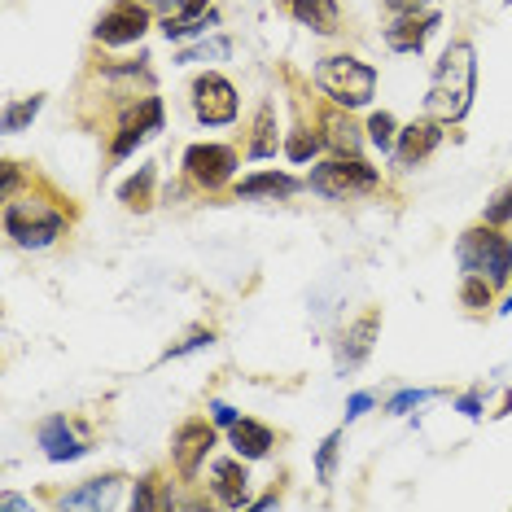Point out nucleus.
<instances>
[{
  "instance_id": "obj_26",
  "label": "nucleus",
  "mask_w": 512,
  "mask_h": 512,
  "mask_svg": "<svg viewBox=\"0 0 512 512\" xmlns=\"http://www.w3.org/2000/svg\"><path fill=\"white\" fill-rule=\"evenodd\" d=\"M337 447H342V434H329L324 438V447H320V456H316V477L324 486H329L333 473H337Z\"/></svg>"
},
{
  "instance_id": "obj_10",
  "label": "nucleus",
  "mask_w": 512,
  "mask_h": 512,
  "mask_svg": "<svg viewBox=\"0 0 512 512\" xmlns=\"http://www.w3.org/2000/svg\"><path fill=\"white\" fill-rule=\"evenodd\" d=\"M442 119L434 114H425V119H412L407 127H399V141H394V158H399V167H416V162H425L434 149L442 145Z\"/></svg>"
},
{
  "instance_id": "obj_24",
  "label": "nucleus",
  "mask_w": 512,
  "mask_h": 512,
  "mask_svg": "<svg viewBox=\"0 0 512 512\" xmlns=\"http://www.w3.org/2000/svg\"><path fill=\"white\" fill-rule=\"evenodd\" d=\"M40 106H44V97H27V101H14V106H5V132L9 136L22 132V127H27L40 114Z\"/></svg>"
},
{
  "instance_id": "obj_6",
  "label": "nucleus",
  "mask_w": 512,
  "mask_h": 512,
  "mask_svg": "<svg viewBox=\"0 0 512 512\" xmlns=\"http://www.w3.org/2000/svg\"><path fill=\"white\" fill-rule=\"evenodd\" d=\"M193 110H197V119H202L206 127H228L232 119H237V110H241V97H237V88H232L224 75L206 71V75L193 79Z\"/></svg>"
},
{
  "instance_id": "obj_34",
  "label": "nucleus",
  "mask_w": 512,
  "mask_h": 512,
  "mask_svg": "<svg viewBox=\"0 0 512 512\" xmlns=\"http://www.w3.org/2000/svg\"><path fill=\"white\" fill-rule=\"evenodd\" d=\"M368 407H372V394H351V407H346V416L355 421V416H364Z\"/></svg>"
},
{
  "instance_id": "obj_32",
  "label": "nucleus",
  "mask_w": 512,
  "mask_h": 512,
  "mask_svg": "<svg viewBox=\"0 0 512 512\" xmlns=\"http://www.w3.org/2000/svg\"><path fill=\"white\" fill-rule=\"evenodd\" d=\"M224 53H228V40H215V44H202V49L184 53L180 62H202V57H224Z\"/></svg>"
},
{
  "instance_id": "obj_15",
  "label": "nucleus",
  "mask_w": 512,
  "mask_h": 512,
  "mask_svg": "<svg viewBox=\"0 0 512 512\" xmlns=\"http://www.w3.org/2000/svg\"><path fill=\"white\" fill-rule=\"evenodd\" d=\"M40 447H44V456L49 460H79L84 456V447L75 442L71 425H66L62 416H49V421L40 425Z\"/></svg>"
},
{
  "instance_id": "obj_8",
  "label": "nucleus",
  "mask_w": 512,
  "mask_h": 512,
  "mask_svg": "<svg viewBox=\"0 0 512 512\" xmlns=\"http://www.w3.org/2000/svg\"><path fill=\"white\" fill-rule=\"evenodd\" d=\"M145 31H149L145 5H136V0H119V5H110L106 14L97 18L92 36H97L101 44H136Z\"/></svg>"
},
{
  "instance_id": "obj_23",
  "label": "nucleus",
  "mask_w": 512,
  "mask_h": 512,
  "mask_svg": "<svg viewBox=\"0 0 512 512\" xmlns=\"http://www.w3.org/2000/svg\"><path fill=\"white\" fill-rule=\"evenodd\" d=\"M368 141L377 145L381 154H390L394 141H399V123H394V114H386V110L372 114V119H368Z\"/></svg>"
},
{
  "instance_id": "obj_38",
  "label": "nucleus",
  "mask_w": 512,
  "mask_h": 512,
  "mask_svg": "<svg viewBox=\"0 0 512 512\" xmlns=\"http://www.w3.org/2000/svg\"><path fill=\"white\" fill-rule=\"evenodd\" d=\"M499 311H512V289H508V302H504V307H499Z\"/></svg>"
},
{
  "instance_id": "obj_11",
  "label": "nucleus",
  "mask_w": 512,
  "mask_h": 512,
  "mask_svg": "<svg viewBox=\"0 0 512 512\" xmlns=\"http://www.w3.org/2000/svg\"><path fill=\"white\" fill-rule=\"evenodd\" d=\"M215 447V429L206 421H184L176 429V442H171V456H176V469L180 477H197V469H202V460L211 456Z\"/></svg>"
},
{
  "instance_id": "obj_12",
  "label": "nucleus",
  "mask_w": 512,
  "mask_h": 512,
  "mask_svg": "<svg viewBox=\"0 0 512 512\" xmlns=\"http://www.w3.org/2000/svg\"><path fill=\"white\" fill-rule=\"evenodd\" d=\"M434 27H438V14H403L394 27H386V44L394 53H421L425 49V40L434 36Z\"/></svg>"
},
{
  "instance_id": "obj_13",
  "label": "nucleus",
  "mask_w": 512,
  "mask_h": 512,
  "mask_svg": "<svg viewBox=\"0 0 512 512\" xmlns=\"http://www.w3.org/2000/svg\"><path fill=\"white\" fill-rule=\"evenodd\" d=\"M246 469H241V460H215L211 464V491L224 508H241L246 504Z\"/></svg>"
},
{
  "instance_id": "obj_21",
  "label": "nucleus",
  "mask_w": 512,
  "mask_h": 512,
  "mask_svg": "<svg viewBox=\"0 0 512 512\" xmlns=\"http://www.w3.org/2000/svg\"><path fill=\"white\" fill-rule=\"evenodd\" d=\"M272 154H276V114H272V106H263L259 119H254L250 158H272Z\"/></svg>"
},
{
  "instance_id": "obj_2",
  "label": "nucleus",
  "mask_w": 512,
  "mask_h": 512,
  "mask_svg": "<svg viewBox=\"0 0 512 512\" xmlns=\"http://www.w3.org/2000/svg\"><path fill=\"white\" fill-rule=\"evenodd\" d=\"M456 259L464 267V276H486L491 285L512 281V241L495 224H477L464 232Z\"/></svg>"
},
{
  "instance_id": "obj_7",
  "label": "nucleus",
  "mask_w": 512,
  "mask_h": 512,
  "mask_svg": "<svg viewBox=\"0 0 512 512\" xmlns=\"http://www.w3.org/2000/svg\"><path fill=\"white\" fill-rule=\"evenodd\" d=\"M184 171H189V180L202 184V189H219V184H228L232 171H237V149H228V145H189V154H184Z\"/></svg>"
},
{
  "instance_id": "obj_27",
  "label": "nucleus",
  "mask_w": 512,
  "mask_h": 512,
  "mask_svg": "<svg viewBox=\"0 0 512 512\" xmlns=\"http://www.w3.org/2000/svg\"><path fill=\"white\" fill-rule=\"evenodd\" d=\"M460 298H464V307H486L491 302V281L486 276H464V289H460Z\"/></svg>"
},
{
  "instance_id": "obj_20",
  "label": "nucleus",
  "mask_w": 512,
  "mask_h": 512,
  "mask_svg": "<svg viewBox=\"0 0 512 512\" xmlns=\"http://www.w3.org/2000/svg\"><path fill=\"white\" fill-rule=\"evenodd\" d=\"M154 180H158L154 167H141V171H136V176L119 189L123 206H132V211H149V206H154Z\"/></svg>"
},
{
  "instance_id": "obj_25",
  "label": "nucleus",
  "mask_w": 512,
  "mask_h": 512,
  "mask_svg": "<svg viewBox=\"0 0 512 512\" xmlns=\"http://www.w3.org/2000/svg\"><path fill=\"white\" fill-rule=\"evenodd\" d=\"M320 145H324V136L302 132V127H298V132L285 141V154L294 158V162H307V158H316V154H320Z\"/></svg>"
},
{
  "instance_id": "obj_31",
  "label": "nucleus",
  "mask_w": 512,
  "mask_h": 512,
  "mask_svg": "<svg viewBox=\"0 0 512 512\" xmlns=\"http://www.w3.org/2000/svg\"><path fill=\"white\" fill-rule=\"evenodd\" d=\"M149 486H154V477L136 482V495H132V504H136V508H158V504H167V499H158L154 491H149Z\"/></svg>"
},
{
  "instance_id": "obj_9",
  "label": "nucleus",
  "mask_w": 512,
  "mask_h": 512,
  "mask_svg": "<svg viewBox=\"0 0 512 512\" xmlns=\"http://www.w3.org/2000/svg\"><path fill=\"white\" fill-rule=\"evenodd\" d=\"M154 132H162V101L158 97H141L132 110L123 114V123H119V136H114V145H110V154L114 158H127L141 141H149Z\"/></svg>"
},
{
  "instance_id": "obj_37",
  "label": "nucleus",
  "mask_w": 512,
  "mask_h": 512,
  "mask_svg": "<svg viewBox=\"0 0 512 512\" xmlns=\"http://www.w3.org/2000/svg\"><path fill=\"white\" fill-rule=\"evenodd\" d=\"M460 412H464V416H482V394H464V399H460Z\"/></svg>"
},
{
  "instance_id": "obj_33",
  "label": "nucleus",
  "mask_w": 512,
  "mask_h": 512,
  "mask_svg": "<svg viewBox=\"0 0 512 512\" xmlns=\"http://www.w3.org/2000/svg\"><path fill=\"white\" fill-rule=\"evenodd\" d=\"M381 5H386L390 14H399V18H403V14H416V9H425L429 0H381Z\"/></svg>"
},
{
  "instance_id": "obj_19",
  "label": "nucleus",
  "mask_w": 512,
  "mask_h": 512,
  "mask_svg": "<svg viewBox=\"0 0 512 512\" xmlns=\"http://www.w3.org/2000/svg\"><path fill=\"white\" fill-rule=\"evenodd\" d=\"M324 127H329V136H324V141H329L337 154H342V158H359V145H364V141H359V127L346 119V114H329Z\"/></svg>"
},
{
  "instance_id": "obj_17",
  "label": "nucleus",
  "mask_w": 512,
  "mask_h": 512,
  "mask_svg": "<svg viewBox=\"0 0 512 512\" xmlns=\"http://www.w3.org/2000/svg\"><path fill=\"white\" fill-rule=\"evenodd\" d=\"M289 14H294L302 27L320 31V36H333L337 31V0H289Z\"/></svg>"
},
{
  "instance_id": "obj_16",
  "label": "nucleus",
  "mask_w": 512,
  "mask_h": 512,
  "mask_svg": "<svg viewBox=\"0 0 512 512\" xmlns=\"http://www.w3.org/2000/svg\"><path fill=\"white\" fill-rule=\"evenodd\" d=\"M228 434H232L237 456H246V460H263L267 451H272V429L259 425V421H246V416H241L237 425H228Z\"/></svg>"
},
{
  "instance_id": "obj_5",
  "label": "nucleus",
  "mask_w": 512,
  "mask_h": 512,
  "mask_svg": "<svg viewBox=\"0 0 512 512\" xmlns=\"http://www.w3.org/2000/svg\"><path fill=\"white\" fill-rule=\"evenodd\" d=\"M311 189H316L320 197H355V193H372L381 184V171L368 167L364 158H329L320 162L316 171H311Z\"/></svg>"
},
{
  "instance_id": "obj_30",
  "label": "nucleus",
  "mask_w": 512,
  "mask_h": 512,
  "mask_svg": "<svg viewBox=\"0 0 512 512\" xmlns=\"http://www.w3.org/2000/svg\"><path fill=\"white\" fill-rule=\"evenodd\" d=\"M211 342H215V333H211V329H206V333H193V337H189V342L171 346V351H167V355H171V359H180V355H189V351H202V346H211Z\"/></svg>"
},
{
  "instance_id": "obj_4",
  "label": "nucleus",
  "mask_w": 512,
  "mask_h": 512,
  "mask_svg": "<svg viewBox=\"0 0 512 512\" xmlns=\"http://www.w3.org/2000/svg\"><path fill=\"white\" fill-rule=\"evenodd\" d=\"M62 228H66V215L53 211L49 202H36V197H22V202H14V197H9L5 232L18 241V246H27V250L53 246V241L62 237Z\"/></svg>"
},
{
  "instance_id": "obj_36",
  "label": "nucleus",
  "mask_w": 512,
  "mask_h": 512,
  "mask_svg": "<svg viewBox=\"0 0 512 512\" xmlns=\"http://www.w3.org/2000/svg\"><path fill=\"white\" fill-rule=\"evenodd\" d=\"M14 189H18V167H14V162H5V180H0V193L14 197Z\"/></svg>"
},
{
  "instance_id": "obj_1",
  "label": "nucleus",
  "mask_w": 512,
  "mask_h": 512,
  "mask_svg": "<svg viewBox=\"0 0 512 512\" xmlns=\"http://www.w3.org/2000/svg\"><path fill=\"white\" fill-rule=\"evenodd\" d=\"M473 88H477V53L469 40L447 44V53L434 66V84H429L425 110L442 123H460L473 106Z\"/></svg>"
},
{
  "instance_id": "obj_14",
  "label": "nucleus",
  "mask_w": 512,
  "mask_h": 512,
  "mask_svg": "<svg viewBox=\"0 0 512 512\" xmlns=\"http://www.w3.org/2000/svg\"><path fill=\"white\" fill-rule=\"evenodd\" d=\"M302 189V180L285 176V171H259V176H246L237 184V197H246V202H254V197H294Z\"/></svg>"
},
{
  "instance_id": "obj_28",
  "label": "nucleus",
  "mask_w": 512,
  "mask_h": 512,
  "mask_svg": "<svg viewBox=\"0 0 512 512\" xmlns=\"http://www.w3.org/2000/svg\"><path fill=\"white\" fill-rule=\"evenodd\" d=\"M508 219H512V184L486 206V224H508Z\"/></svg>"
},
{
  "instance_id": "obj_35",
  "label": "nucleus",
  "mask_w": 512,
  "mask_h": 512,
  "mask_svg": "<svg viewBox=\"0 0 512 512\" xmlns=\"http://www.w3.org/2000/svg\"><path fill=\"white\" fill-rule=\"evenodd\" d=\"M211 416H215V425H237V412L228 403H211Z\"/></svg>"
},
{
  "instance_id": "obj_29",
  "label": "nucleus",
  "mask_w": 512,
  "mask_h": 512,
  "mask_svg": "<svg viewBox=\"0 0 512 512\" xmlns=\"http://www.w3.org/2000/svg\"><path fill=\"white\" fill-rule=\"evenodd\" d=\"M425 399H429V390H403V394H394L386 407H390V412H407V407H421Z\"/></svg>"
},
{
  "instance_id": "obj_22",
  "label": "nucleus",
  "mask_w": 512,
  "mask_h": 512,
  "mask_svg": "<svg viewBox=\"0 0 512 512\" xmlns=\"http://www.w3.org/2000/svg\"><path fill=\"white\" fill-rule=\"evenodd\" d=\"M372 333H377V311H368V316H364V320H359L355 329H351V337H346V342H351V351L342 355L346 364H359V359L368 355V346H372Z\"/></svg>"
},
{
  "instance_id": "obj_18",
  "label": "nucleus",
  "mask_w": 512,
  "mask_h": 512,
  "mask_svg": "<svg viewBox=\"0 0 512 512\" xmlns=\"http://www.w3.org/2000/svg\"><path fill=\"white\" fill-rule=\"evenodd\" d=\"M114 491H119V477H92L88 486L71 491L62 504L66 508H106V504H114Z\"/></svg>"
},
{
  "instance_id": "obj_3",
  "label": "nucleus",
  "mask_w": 512,
  "mask_h": 512,
  "mask_svg": "<svg viewBox=\"0 0 512 512\" xmlns=\"http://www.w3.org/2000/svg\"><path fill=\"white\" fill-rule=\"evenodd\" d=\"M316 84L329 92L342 110H359V106H368L372 92H377V71L351 53H337L316 66Z\"/></svg>"
}]
</instances>
